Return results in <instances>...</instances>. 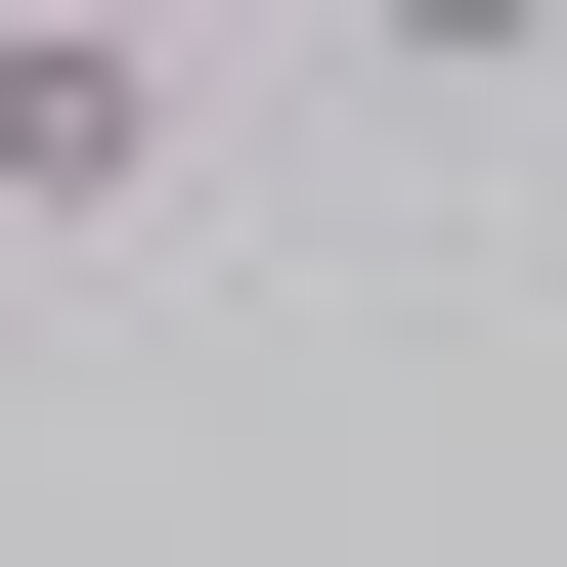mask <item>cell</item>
I'll use <instances>...</instances> for the list:
<instances>
[{
  "mask_svg": "<svg viewBox=\"0 0 567 567\" xmlns=\"http://www.w3.org/2000/svg\"><path fill=\"white\" fill-rule=\"evenodd\" d=\"M87 218H175V44H132V0L0 44V262H87Z\"/></svg>",
  "mask_w": 567,
  "mask_h": 567,
  "instance_id": "6da1fadb",
  "label": "cell"
}]
</instances>
